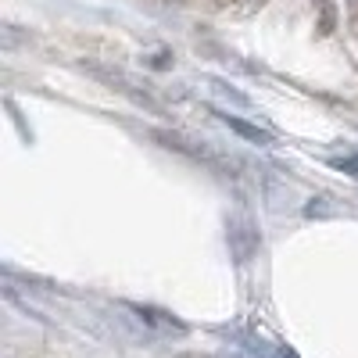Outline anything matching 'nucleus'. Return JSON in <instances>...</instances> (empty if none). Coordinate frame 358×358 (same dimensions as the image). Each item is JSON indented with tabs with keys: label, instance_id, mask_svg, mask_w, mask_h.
I'll return each instance as SVG.
<instances>
[]
</instances>
